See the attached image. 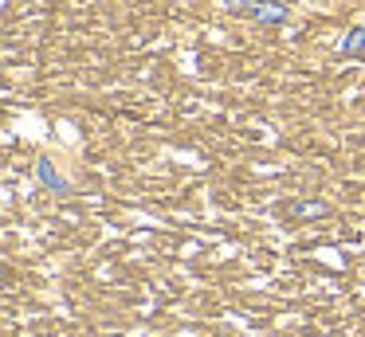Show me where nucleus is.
<instances>
[{
  "label": "nucleus",
  "instance_id": "f03ea898",
  "mask_svg": "<svg viewBox=\"0 0 365 337\" xmlns=\"http://www.w3.org/2000/svg\"><path fill=\"white\" fill-rule=\"evenodd\" d=\"M255 20L259 24H283L287 20V8L279 4V0H255Z\"/></svg>",
  "mask_w": 365,
  "mask_h": 337
},
{
  "label": "nucleus",
  "instance_id": "39448f33",
  "mask_svg": "<svg viewBox=\"0 0 365 337\" xmlns=\"http://www.w3.org/2000/svg\"><path fill=\"white\" fill-rule=\"evenodd\" d=\"M228 12H255V0H220Z\"/></svg>",
  "mask_w": 365,
  "mask_h": 337
},
{
  "label": "nucleus",
  "instance_id": "20e7f679",
  "mask_svg": "<svg viewBox=\"0 0 365 337\" xmlns=\"http://www.w3.org/2000/svg\"><path fill=\"white\" fill-rule=\"evenodd\" d=\"M294 212H299V216H326V212H330V204H322V200H307V204H294Z\"/></svg>",
  "mask_w": 365,
  "mask_h": 337
},
{
  "label": "nucleus",
  "instance_id": "f257e3e1",
  "mask_svg": "<svg viewBox=\"0 0 365 337\" xmlns=\"http://www.w3.org/2000/svg\"><path fill=\"white\" fill-rule=\"evenodd\" d=\"M36 177H40V185H43V188H51V192H59V196L71 192V185H67V180L59 177V169H56L51 161H40V165H36Z\"/></svg>",
  "mask_w": 365,
  "mask_h": 337
},
{
  "label": "nucleus",
  "instance_id": "7ed1b4c3",
  "mask_svg": "<svg viewBox=\"0 0 365 337\" xmlns=\"http://www.w3.org/2000/svg\"><path fill=\"white\" fill-rule=\"evenodd\" d=\"M365 51V28H349V36L341 39V55H361Z\"/></svg>",
  "mask_w": 365,
  "mask_h": 337
}]
</instances>
